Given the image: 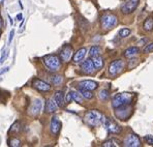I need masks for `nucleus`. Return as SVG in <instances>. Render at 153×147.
I'll use <instances>...</instances> for the list:
<instances>
[{
	"label": "nucleus",
	"mask_w": 153,
	"mask_h": 147,
	"mask_svg": "<svg viewBox=\"0 0 153 147\" xmlns=\"http://www.w3.org/2000/svg\"><path fill=\"white\" fill-rule=\"evenodd\" d=\"M123 69H124V62L121 59H117V60H114V61L110 64L109 73L111 74L112 76H116V75H118L119 73H121Z\"/></svg>",
	"instance_id": "obj_9"
},
{
	"label": "nucleus",
	"mask_w": 153,
	"mask_h": 147,
	"mask_svg": "<svg viewBox=\"0 0 153 147\" xmlns=\"http://www.w3.org/2000/svg\"><path fill=\"white\" fill-rule=\"evenodd\" d=\"M100 54V48L98 46H93L91 47L89 50V55L91 56V57H93V56H97Z\"/></svg>",
	"instance_id": "obj_26"
},
{
	"label": "nucleus",
	"mask_w": 153,
	"mask_h": 147,
	"mask_svg": "<svg viewBox=\"0 0 153 147\" xmlns=\"http://www.w3.org/2000/svg\"><path fill=\"white\" fill-rule=\"evenodd\" d=\"M69 94H71V101H75L76 103H78V104H83L82 96H81V94H79L78 92L71 91V92H69Z\"/></svg>",
	"instance_id": "obj_23"
},
{
	"label": "nucleus",
	"mask_w": 153,
	"mask_h": 147,
	"mask_svg": "<svg viewBox=\"0 0 153 147\" xmlns=\"http://www.w3.org/2000/svg\"><path fill=\"white\" fill-rule=\"evenodd\" d=\"M105 116L97 110H90L85 115V121L90 126H98L103 123Z\"/></svg>",
	"instance_id": "obj_1"
},
{
	"label": "nucleus",
	"mask_w": 153,
	"mask_h": 147,
	"mask_svg": "<svg viewBox=\"0 0 153 147\" xmlns=\"http://www.w3.org/2000/svg\"><path fill=\"white\" fill-rule=\"evenodd\" d=\"M51 80L54 85H60L62 83V81H63V78H62V76H59V75H53L51 77Z\"/></svg>",
	"instance_id": "obj_25"
},
{
	"label": "nucleus",
	"mask_w": 153,
	"mask_h": 147,
	"mask_svg": "<svg viewBox=\"0 0 153 147\" xmlns=\"http://www.w3.org/2000/svg\"><path fill=\"white\" fill-rule=\"evenodd\" d=\"M13 34H15V31L12 30V31H10V40H8V44H10V43H12L13 37Z\"/></svg>",
	"instance_id": "obj_33"
},
{
	"label": "nucleus",
	"mask_w": 153,
	"mask_h": 147,
	"mask_svg": "<svg viewBox=\"0 0 153 147\" xmlns=\"http://www.w3.org/2000/svg\"><path fill=\"white\" fill-rule=\"evenodd\" d=\"M71 55H73V48H71V46H68V45H66V46L61 50V52H60V59L64 62H67V61H69Z\"/></svg>",
	"instance_id": "obj_13"
},
{
	"label": "nucleus",
	"mask_w": 153,
	"mask_h": 147,
	"mask_svg": "<svg viewBox=\"0 0 153 147\" xmlns=\"http://www.w3.org/2000/svg\"><path fill=\"white\" fill-rule=\"evenodd\" d=\"M145 140L147 141L148 144H150V145H153V136H146Z\"/></svg>",
	"instance_id": "obj_31"
},
{
	"label": "nucleus",
	"mask_w": 153,
	"mask_h": 147,
	"mask_svg": "<svg viewBox=\"0 0 153 147\" xmlns=\"http://www.w3.org/2000/svg\"><path fill=\"white\" fill-rule=\"evenodd\" d=\"M42 109V99L37 98L32 101V104H31L30 108H29V110H28V113L30 116L35 117L39 114Z\"/></svg>",
	"instance_id": "obj_11"
},
{
	"label": "nucleus",
	"mask_w": 153,
	"mask_h": 147,
	"mask_svg": "<svg viewBox=\"0 0 153 147\" xmlns=\"http://www.w3.org/2000/svg\"><path fill=\"white\" fill-rule=\"evenodd\" d=\"M86 53H87V50L85 49V48L79 49L78 51H76V53H75V55H74V58H73L74 62H76V63L81 62L85 58V56H86Z\"/></svg>",
	"instance_id": "obj_17"
},
{
	"label": "nucleus",
	"mask_w": 153,
	"mask_h": 147,
	"mask_svg": "<svg viewBox=\"0 0 153 147\" xmlns=\"http://www.w3.org/2000/svg\"><path fill=\"white\" fill-rule=\"evenodd\" d=\"M100 23L103 29H111L118 23V19L113 13H105L100 18Z\"/></svg>",
	"instance_id": "obj_4"
},
{
	"label": "nucleus",
	"mask_w": 153,
	"mask_h": 147,
	"mask_svg": "<svg viewBox=\"0 0 153 147\" xmlns=\"http://www.w3.org/2000/svg\"><path fill=\"white\" fill-rule=\"evenodd\" d=\"M130 114H131V107H128V105L116 108V111H115V115L121 120H126Z\"/></svg>",
	"instance_id": "obj_7"
},
{
	"label": "nucleus",
	"mask_w": 153,
	"mask_h": 147,
	"mask_svg": "<svg viewBox=\"0 0 153 147\" xmlns=\"http://www.w3.org/2000/svg\"><path fill=\"white\" fill-rule=\"evenodd\" d=\"M44 63L51 72H57L61 67V59L57 55H47L44 57Z\"/></svg>",
	"instance_id": "obj_3"
},
{
	"label": "nucleus",
	"mask_w": 153,
	"mask_h": 147,
	"mask_svg": "<svg viewBox=\"0 0 153 147\" xmlns=\"http://www.w3.org/2000/svg\"><path fill=\"white\" fill-rule=\"evenodd\" d=\"M132 98H134V94L132 93H128V92L119 93L113 98V101H112V106H113V108L116 109V108L122 107V106L129 105L132 101Z\"/></svg>",
	"instance_id": "obj_2"
},
{
	"label": "nucleus",
	"mask_w": 153,
	"mask_h": 147,
	"mask_svg": "<svg viewBox=\"0 0 153 147\" xmlns=\"http://www.w3.org/2000/svg\"><path fill=\"white\" fill-rule=\"evenodd\" d=\"M130 29H128V28H122L120 31H119V37H127L128 35L130 34Z\"/></svg>",
	"instance_id": "obj_28"
},
{
	"label": "nucleus",
	"mask_w": 153,
	"mask_h": 147,
	"mask_svg": "<svg viewBox=\"0 0 153 147\" xmlns=\"http://www.w3.org/2000/svg\"><path fill=\"white\" fill-rule=\"evenodd\" d=\"M31 83H32L33 88H35V89L40 92H48L51 90L50 84H48V83H46L45 81L40 80L38 78H34Z\"/></svg>",
	"instance_id": "obj_8"
},
{
	"label": "nucleus",
	"mask_w": 153,
	"mask_h": 147,
	"mask_svg": "<svg viewBox=\"0 0 153 147\" xmlns=\"http://www.w3.org/2000/svg\"><path fill=\"white\" fill-rule=\"evenodd\" d=\"M91 60H92V62H93L95 69H102V66H103V59H102V57L100 55L93 56V57H91Z\"/></svg>",
	"instance_id": "obj_20"
},
{
	"label": "nucleus",
	"mask_w": 153,
	"mask_h": 147,
	"mask_svg": "<svg viewBox=\"0 0 153 147\" xmlns=\"http://www.w3.org/2000/svg\"><path fill=\"white\" fill-rule=\"evenodd\" d=\"M2 27V20H1V18H0V28Z\"/></svg>",
	"instance_id": "obj_36"
},
{
	"label": "nucleus",
	"mask_w": 153,
	"mask_h": 147,
	"mask_svg": "<svg viewBox=\"0 0 153 147\" xmlns=\"http://www.w3.org/2000/svg\"><path fill=\"white\" fill-rule=\"evenodd\" d=\"M16 20H18V21H20V20H22V15H21V13H19V15L17 16V18H16Z\"/></svg>",
	"instance_id": "obj_34"
},
{
	"label": "nucleus",
	"mask_w": 153,
	"mask_h": 147,
	"mask_svg": "<svg viewBox=\"0 0 153 147\" xmlns=\"http://www.w3.org/2000/svg\"><path fill=\"white\" fill-rule=\"evenodd\" d=\"M98 84L94 81H91V80H85V81H82V82L79 83V88H82V89H86V90H92L96 89L97 88Z\"/></svg>",
	"instance_id": "obj_15"
},
{
	"label": "nucleus",
	"mask_w": 153,
	"mask_h": 147,
	"mask_svg": "<svg viewBox=\"0 0 153 147\" xmlns=\"http://www.w3.org/2000/svg\"><path fill=\"white\" fill-rule=\"evenodd\" d=\"M60 128H61V121L59 120L58 116H54L51 120V125L50 130L53 135H57L60 132Z\"/></svg>",
	"instance_id": "obj_14"
},
{
	"label": "nucleus",
	"mask_w": 153,
	"mask_h": 147,
	"mask_svg": "<svg viewBox=\"0 0 153 147\" xmlns=\"http://www.w3.org/2000/svg\"><path fill=\"white\" fill-rule=\"evenodd\" d=\"M103 124H105V130L109 133H111V134H119V133L121 132L120 125L110 118H105V117Z\"/></svg>",
	"instance_id": "obj_6"
},
{
	"label": "nucleus",
	"mask_w": 153,
	"mask_h": 147,
	"mask_svg": "<svg viewBox=\"0 0 153 147\" xmlns=\"http://www.w3.org/2000/svg\"><path fill=\"white\" fill-rule=\"evenodd\" d=\"M144 29H145L146 31L153 30V18L152 17L147 18V20L144 22Z\"/></svg>",
	"instance_id": "obj_22"
},
{
	"label": "nucleus",
	"mask_w": 153,
	"mask_h": 147,
	"mask_svg": "<svg viewBox=\"0 0 153 147\" xmlns=\"http://www.w3.org/2000/svg\"><path fill=\"white\" fill-rule=\"evenodd\" d=\"M103 147H116V146H120V142L117 139H110L108 141L103 142L102 144Z\"/></svg>",
	"instance_id": "obj_21"
},
{
	"label": "nucleus",
	"mask_w": 153,
	"mask_h": 147,
	"mask_svg": "<svg viewBox=\"0 0 153 147\" xmlns=\"http://www.w3.org/2000/svg\"><path fill=\"white\" fill-rule=\"evenodd\" d=\"M81 69H82L83 73H85V74H87V75L93 74L94 72H95V69H96L91 59L85 60V61L82 63V65H81Z\"/></svg>",
	"instance_id": "obj_12"
},
{
	"label": "nucleus",
	"mask_w": 153,
	"mask_h": 147,
	"mask_svg": "<svg viewBox=\"0 0 153 147\" xmlns=\"http://www.w3.org/2000/svg\"><path fill=\"white\" fill-rule=\"evenodd\" d=\"M58 106L56 104V101L53 98H49L47 99L46 105H45V112L46 113H54L56 112Z\"/></svg>",
	"instance_id": "obj_16"
},
{
	"label": "nucleus",
	"mask_w": 153,
	"mask_h": 147,
	"mask_svg": "<svg viewBox=\"0 0 153 147\" xmlns=\"http://www.w3.org/2000/svg\"><path fill=\"white\" fill-rule=\"evenodd\" d=\"M152 51H153V43L147 45V47L144 49V53H149V52H152Z\"/></svg>",
	"instance_id": "obj_30"
},
{
	"label": "nucleus",
	"mask_w": 153,
	"mask_h": 147,
	"mask_svg": "<svg viewBox=\"0 0 153 147\" xmlns=\"http://www.w3.org/2000/svg\"><path fill=\"white\" fill-rule=\"evenodd\" d=\"M98 96H100V98L102 99V101H107V99L109 98V96H110V93H109V91H108V90L103 89V90H102V91L100 92Z\"/></svg>",
	"instance_id": "obj_27"
},
{
	"label": "nucleus",
	"mask_w": 153,
	"mask_h": 147,
	"mask_svg": "<svg viewBox=\"0 0 153 147\" xmlns=\"http://www.w3.org/2000/svg\"><path fill=\"white\" fill-rule=\"evenodd\" d=\"M6 53H7V52H6V51H4L3 53H2V56H1V58H0V63H3V60L5 59Z\"/></svg>",
	"instance_id": "obj_32"
},
{
	"label": "nucleus",
	"mask_w": 153,
	"mask_h": 147,
	"mask_svg": "<svg viewBox=\"0 0 153 147\" xmlns=\"http://www.w3.org/2000/svg\"><path fill=\"white\" fill-rule=\"evenodd\" d=\"M8 19H10V24L13 25V20H12V18H10V16H8Z\"/></svg>",
	"instance_id": "obj_35"
},
{
	"label": "nucleus",
	"mask_w": 153,
	"mask_h": 147,
	"mask_svg": "<svg viewBox=\"0 0 153 147\" xmlns=\"http://www.w3.org/2000/svg\"><path fill=\"white\" fill-rule=\"evenodd\" d=\"M54 101H56L58 107L62 108L63 106L65 105V96H64V93L62 91H57L55 93V98Z\"/></svg>",
	"instance_id": "obj_18"
},
{
	"label": "nucleus",
	"mask_w": 153,
	"mask_h": 147,
	"mask_svg": "<svg viewBox=\"0 0 153 147\" xmlns=\"http://www.w3.org/2000/svg\"><path fill=\"white\" fill-rule=\"evenodd\" d=\"M138 4H139V0H124L122 6H121V12H122V13H124V15L131 13L138 7Z\"/></svg>",
	"instance_id": "obj_5"
},
{
	"label": "nucleus",
	"mask_w": 153,
	"mask_h": 147,
	"mask_svg": "<svg viewBox=\"0 0 153 147\" xmlns=\"http://www.w3.org/2000/svg\"><path fill=\"white\" fill-rule=\"evenodd\" d=\"M123 144H124V146H126V147H140L141 141H140V138H139L137 135L130 134L124 139Z\"/></svg>",
	"instance_id": "obj_10"
},
{
	"label": "nucleus",
	"mask_w": 153,
	"mask_h": 147,
	"mask_svg": "<svg viewBox=\"0 0 153 147\" xmlns=\"http://www.w3.org/2000/svg\"><path fill=\"white\" fill-rule=\"evenodd\" d=\"M139 52H140V50H139L138 47H130V48L125 50L123 54H124V56L126 58H132V57H134Z\"/></svg>",
	"instance_id": "obj_19"
},
{
	"label": "nucleus",
	"mask_w": 153,
	"mask_h": 147,
	"mask_svg": "<svg viewBox=\"0 0 153 147\" xmlns=\"http://www.w3.org/2000/svg\"><path fill=\"white\" fill-rule=\"evenodd\" d=\"M8 145L12 147H17V146L21 145V142H20V140L17 139V138H13V139H10V142H8Z\"/></svg>",
	"instance_id": "obj_29"
},
{
	"label": "nucleus",
	"mask_w": 153,
	"mask_h": 147,
	"mask_svg": "<svg viewBox=\"0 0 153 147\" xmlns=\"http://www.w3.org/2000/svg\"><path fill=\"white\" fill-rule=\"evenodd\" d=\"M79 90H80L81 96H82L84 98H86V99H91L92 98H93V93H92V92L90 91V90L82 89V88H79Z\"/></svg>",
	"instance_id": "obj_24"
}]
</instances>
